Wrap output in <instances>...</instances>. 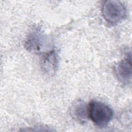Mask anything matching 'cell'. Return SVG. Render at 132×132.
<instances>
[{
	"mask_svg": "<svg viewBox=\"0 0 132 132\" xmlns=\"http://www.w3.org/2000/svg\"><path fill=\"white\" fill-rule=\"evenodd\" d=\"M57 60L55 52L46 53L42 61V68L44 72L48 75H53L56 71Z\"/></svg>",
	"mask_w": 132,
	"mask_h": 132,
	"instance_id": "obj_5",
	"label": "cell"
},
{
	"mask_svg": "<svg viewBox=\"0 0 132 132\" xmlns=\"http://www.w3.org/2000/svg\"><path fill=\"white\" fill-rule=\"evenodd\" d=\"M88 115L91 121L97 126H106L112 119L113 111L106 104L92 101L88 105Z\"/></svg>",
	"mask_w": 132,
	"mask_h": 132,
	"instance_id": "obj_1",
	"label": "cell"
},
{
	"mask_svg": "<svg viewBox=\"0 0 132 132\" xmlns=\"http://www.w3.org/2000/svg\"><path fill=\"white\" fill-rule=\"evenodd\" d=\"M131 55L127 56L117 65L116 73L118 78L123 84H128L131 79Z\"/></svg>",
	"mask_w": 132,
	"mask_h": 132,
	"instance_id": "obj_3",
	"label": "cell"
},
{
	"mask_svg": "<svg viewBox=\"0 0 132 132\" xmlns=\"http://www.w3.org/2000/svg\"><path fill=\"white\" fill-rule=\"evenodd\" d=\"M70 112L74 119L81 123L86 122L88 115V106L82 100L75 101L71 106Z\"/></svg>",
	"mask_w": 132,
	"mask_h": 132,
	"instance_id": "obj_4",
	"label": "cell"
},
{
	"mask_svg": "<svg viewBox=\"0 0 132 132\" xmlns=\"http://www.w3.org/2000/svg\"><path fill=\"white\" fill-rule=\"evenodd\" d=\"M102 13L104 18L107 22L115 24L124 19L126 11L124 5L120 1L109 0L104 2Z\"/></svg>",
	"mask_w": 132,
	"mask_h": 132,
	"instance_id": "obj_2",
	"label": "cell"
}]
</instances>
